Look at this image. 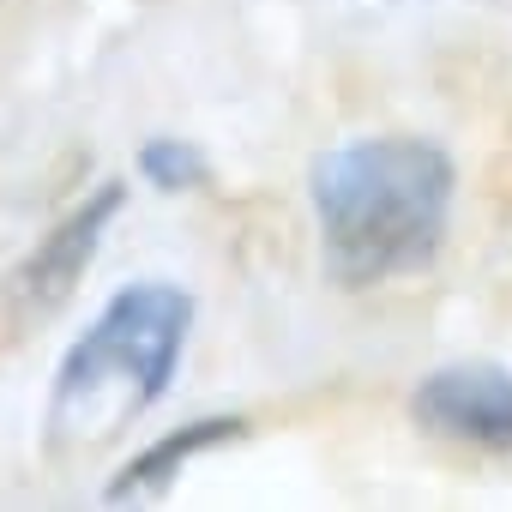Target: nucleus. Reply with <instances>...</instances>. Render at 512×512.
Listing matches in <instances>:
<instances>
[{
	"label": "nucleus",
	"instance_id": "1",
	"mask_svg": "<svg viewBox=\"0 0 512 512\" xmlns=\"http://www.w3.org/2000/svg\"><path fill=\"white\" fill-rule=\"evenodd\" d=\"M452 157L416 133L344 139L314 157L308 199L320 223V260L344 290H374L422 272L452 217Z\"/></svg>",
	"mask_w": 512,
	"mask_h": 512
},
{
	"label": "nucleus",
	"instance_id": "2",
	"mask_svg": "<svg viewBox=\"0 0 512 512\" xmlns=\"http://www.w3.org/2000/svg\"><path fill=\"white\" fill-rule=\"evenodd\" d=\"M193 326V296L145 278L103 302L91 332L61 356L49 392V452H91L121 440L175 380Z\"/></svg>",
	"mask_w": 512,
	"mask_h": 512
},
{
	"label": "nucleus",
	"instance_id": "3",
	"mask_svg": "<svg viewBox=\"0 0 512 512\" xmlns=\"http://www.w3.org/2000/svg\"><path fill=\"white\" fill-rule=\"evenodd\" d=\"M121 211V181H103L91 199H79L25 260H19V272L7 278V308L19 314V320H43V314H55L73 290H79V278H85V266L97 260V241H103V229H109V217Z\"/></svg>",
	"mask_w": 512,
	"mask_h": 512
},
{
	"label": "nucleus",
	"instance_id": "4",
	"mask_svg": "<svg viewBox=\"0 0 512 512\" xmlns=\"http://www.w3.org/2000/svg\"><path fill=\"white\" fill-rule=\"evenodd\" d=\"M410 416L428 434L470 440L488 452H512V374L494 362H452L434 368L410 392Z\"/></svg>",
	"mask_w": 512,
	"mask_h": 512
},
{
	"label": "nucleus",
	"instance_id": "5",
	"mask_svg": "<svg viewBox=\"0 0 512 512\" xmlns=\"http://www.w3.org/2000/svg\"><path fill=\"white\" fill-rule=\"evenodd\" d=\"M241 434V422L235 416H205V422H187V428H175V434H163L157 446H145L133 464H121V476L109 482V500H127V494H157V488H169L181 470H187V458H199L205 446H217V440H235Z\"/></svg>",
	"mask_w": 512,
	"mask_h": 512
},
{
	"label": "nucleus",
	"instance_id": "6",
	"mask_svg": "<svg viewBox=\"0 0 512 512\" xmlns=\"http://www.w3.org/2000/svg\"><path fill=\"white\" fill-rule=\"evenodd\" d=\"M139 175L157 187V193H187V187H205L211 163L187 145V139H151L139 151Z\"/></svg>",
	"mask_w": 512,
	"mask_h": 512
}]
</instances>
